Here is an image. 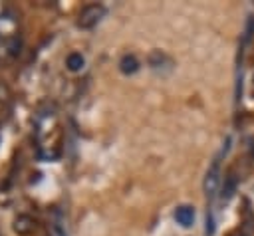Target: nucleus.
<instances>
[{
  "label": "nucleus",
  "mask_w": 254,
  "mask_h": 236,
  "mask_svg": "<svg viewBox=\"0 0 254 236\" xmlns=\"http://www.w3.org/2000/svg\"><path fill=\"white\" fill-rule=\"evenodd\" d=\"M149 63H151V67H153L155 71H161V69L165 67V63H167V65H171V59H169L165 54H161V52H155V54H151V58H149Z\"/></svg>",
  "instance_id": "0eeeda50"
},
{
  "label": "nucleus",
  "mask_w": 254,
  "mask_h": 236,
  "mask_svg": "<svg viewBox=\"0 0 254 236\" xmlns=\"http://www.w3.org/2000/svg\"><path fill=\"white\" fill-rule=\"evenodd\" d=\"M139 59L133 56V54H125L121 59H119V71L123 73V75H133V73H137L139 71Z\"/></svg>",
  "instance_id": "20e7f679"
},
{
  "label": "nucleus",
  "mask_w": 254,
  "mask_h": 236,
  "mask_svg": "<svg viewBox=\"0 0 254 236\" xmlns=\"http://www.w3.org/2000/svg\"><path fill=\"white\" fill-rule=\"evenodd\" d=\"M173 216H175V222H177L179 226H183V228H190V226L194 224L196 212H194V208H192L190 204H181V206L175 208Z\"/></svg>",
  "instance_id": "7ed1b4c3"
},
{
  "label": "nucleus",
  "mask_w": 254,
  "mask_h": 236,
  "mask_svg": "<svg viewBox=\"0 0 254 236\" xmlns=\"http://www.w3.org/2000/svg\"><path fill=\"white\" fill-rule=\"evenodd\" d=\"M220 184H222V178H220V161L214 159L212 165L208 167V171H206V175H204V182H202V188H204L206 198L216 196Z\"/></svg>",
  "instance_id": "f03ea898"
},
{
  "label": "nucleus",
  "mask_w": 254,
  "mask_h": 236,
  "mask_svg": "<svg viewBox=\"0 0 254 236\" xmlns=\"http://www.w3.org/2000/svg\"><path fill=\"white\" fill-rule=\"evenodd\" d=\"M83 65H85V58L79 52H71V54L65 56V67L69 71H79Z\"/></svg>",
  "instance_id": "423d86ee"
},
{
  "label": "nucleus",
  "mask_w": 254,
  "mask_h": 236,
  "mask_svg": "<svg viewBox=\"0 0 254 236\" xmlns=\"http://www.w3.org/2000/svg\"><path fill=\"white\" fill-rule=\"evenodd\" d=\"M14 228H16V232H20V234H28V232L32 230V220H30L28 216H18Z\"/></svg>",
  "instance_id": "1a4fd4ad"
},
{
  "label": "nucleus",
  "mask_w": 254,
  "mask_h": 236,
  "mask_svg": "<svg viewBox=\"0 0 254 236\" xmlns=\"http://www.w3.org/2000/svg\"><path fill=\"white\" fill-rule=\"evenodd\" d=\"M236 184H238V178L234 177V173H228V175L224 177L222 184H220V196H222V200H230V198L234 196Z\"/></svg>",
  "instance_id": "39448f33"
},
{
  "label": "nucleus",
  "mask_w": 254,
  "mask_h": 236,
  "mask_svg": "<svg viewBox=\"0 0 254 236\" xmlns=\"http://www.w3.org/2000/svg\"><path fill=\"white\" fill-rule=\"evenodd\" d=\"M16 32V20L10 16H0V36H12Z\"/></svg>",
  "instance_id": "6e6552de"
},
{
  "label": "nucleus",
  "mask_w": 254,
  "mask_h": 236,
  "mask_svg": "<svg viewBox=\"0 0 254 236\" xmlns=\"http://www.w3.org/2000/svg\"><path fill=\"white\" fill-rule=\"evenodd\" d=\"M103 16H105V6L103 4H87L79 12L77 26L83 28V30H91L103 20Z\"/></svg>",
  "instance_id": "f257e3e1"
}]
</instances>
